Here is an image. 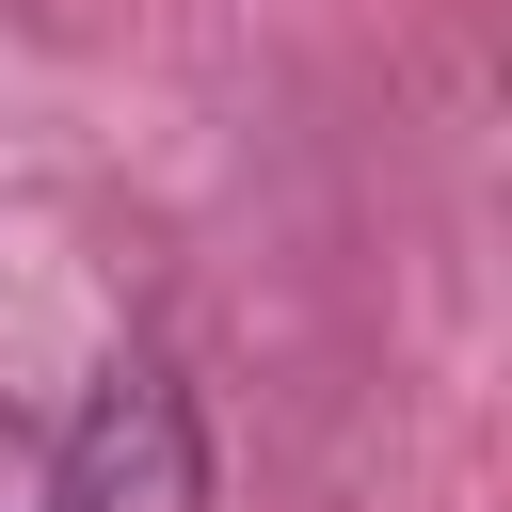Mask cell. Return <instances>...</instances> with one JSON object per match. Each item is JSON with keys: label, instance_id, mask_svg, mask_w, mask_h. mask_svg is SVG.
<instances>
[{"label": "cell", "instance_id": "cell-1", "mask_svg": "<svg viewBox=\"0 0 512 512\" xmlns=\"http://www.w3.org/2000/svg\"><path fill=\"white\" fill-rule=\"evenodd\" d=\"M48 496L64 512H208V416L160 352L96 368V400L48 432Z\"/></svg>", "mask_w": 512, "mask_h": 512}, {"label": "cell", "instance_id": "cell-2", "mask_svg": "<svg viewBox=\"0 0 512 512\" xmlns=\"http://www.w3.org/2000/svg\"><path fill=\"white\" fill-rule=\"evenodd\" d=\"M0 512H64L48 496V432H16V416H0Z\"/></svg>", "mask_w": 512, "mask_h": 512}]
</instances>
